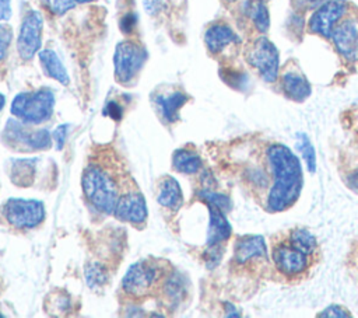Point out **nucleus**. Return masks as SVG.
I'll list each match as a JSON object with an SVG mask.
<instances>
[{"mask_svg":"<svg viewBox=\"0 0 358 318\" xmlns=\"http://www.w3.org/2000/svg\"><path fill=\"white\" fill-rule=\"evenodd\" d=\"M274 182L267 199L268 212H284L291 207L302 191V168L298 157L284 144H271L267 148Z\"/></svg>","mask_w":358,"mask_h":318,"instance_id":"nucleus-1","label":"nucleus"},{"mask_svg":"<svg viewBox=\"0 0 358 318\" xmlns=\"http://www.w3.org/2000/svg\"><path fill=\"white\" fill-rule=\"evenodd\" d=\"M83 191L88 202L102 213L115 212L120 196L119 182L115 172L102 164H90L83 174Z\"/></svg>","mask_w":358,"mask_h":318,"instance_id":"nucleus-2","label":"nucleus"},{"mask_svg":"<svg viewBox=\"0 0 358 318\" xmlns=\"http://www.w3.org/2000/svg\"><path fill=\"white\" fill-rule=\"evenodd\" d=\"M55 95L49 90L20 92L11 102V113L25 123H42L52 116Z\"/></svg>","mask_w":358,"mask_h":318,"instance_id":"nucleus-3","label":"nucleus"},{"mask_svg":"<svg viewBox=\"0 0 358 318\" xmlns=\"http://www.w3.org/2000/svg\"><path fill=\"white\" fill-rule=\"evenodd\" d=\"M245 57L266 83H275L278 80L280 53L275 45L268 38H256L246 49Z\"/></svg>","mask_w":358,"mask_h":318,"instance_id":"nucleus-4","label":"nucleus"},{"mask_svg":"<svg viewBox=\"0 0 358 318\" xmlns=\"http://www.w3.org/2000/svg\"><path fill=\"white\" fill-rule=\"evenodd\" d=\"M147 60V50L137 42L122 41L115 48V77L122 84H129Z\"/></svg>","mask_w":358,"mask_h":318,"instance_id":"nucleus-5","label":"nucleus"},{"mask_svg":"<svg viewBox=\"0 0 358 318\" xmlns=\"http://www.w3.org/2000/svg\"><path fill=\"white\" fill-rule=\"evenodd\" d=\"M350 4L347 0H326L316 7L308 21L312 34L330 39L334 27L348 14Z\"/></svg>","mask_w":358,"mask_h":318,"instance_id":"nucleus-6","label":"nucleus"},{"mask_svg":"<svg viewBox=\"0 0 358 318\" xmlns=\"http://www.w3.org/2000/svg\"><path fill=\"white\" fill-rule=\"evenodd\" d=\"M4 216L10 226L18 230L36 227L45 216L43 205L32 199L11 198L4 205Z\"/></svg>","mask_w":358,"mask_h":318,"instance_id":"nucleus-7","label":"nucleus"},{"mask_svg":"<svg viewBox=\"0 0 358 318\" xmlns=\"http://www.w3.org/2000/svg\"><path fill=\"white\" fill-rule=\"evenodd\" d=\"M159 279V269L157 265L141 261L129 268L126 272L122 287L123 290L131 296V297H144L151 293V290L155 287V283Z\"/></svg>","mask_w":358,"mask_h":318,"instance_id":"nucleus-8","label":"nucleus"},{"mask_svg":"<svg viewBox=\"0 0 358 318\" xmlns=\"http://www.w3.org/2000/svg\"><path fill=\"white\" fill-rule=\"evenodd\" d=\"M42 25L43 21L39 11L31 10L25 14L17 38V50L21 59L29 60L38 53L41 48Z\"/></svg>","mask_w":358,"mask_h":318,"instance_id":"nucleus-9","label":"nucleus"},{"mask_svg":"<svg viewBox=\"0 0 358 318\" xmlns=\"http://www.w3.org/2000/svg\"><path fill=\"white\" fill-rule=\"evenodd\" d=\"M338 55L347 62L358 60V17L345 15L330 36Z\"/></svg>","mask_w":358,"mask_h":318,"instance_id":"nucleus-10","label":"nucleus"},{"mask_svg":"<svg viewBox=\"0 0 358 318\" xmlns=\"http://www.w3.org/2000/svg\"><path fill=\"white\" fill-rule=\"evenodd\" d=\"M113 213L116 219L126 223L140 224L145 221L147 206L144 196L138 191H126L120 193Z\"/></svg>","mask_w":358,"mask_h":318,"instance_id":"nucleus-11","label":"nucleus"},{"mask_svg":"<svg viewBox=\"0 0 358 318\" xmlns=\"http://www.w3.org/2000/svg\"><path fill=\"white\" fill-rule=\"evenodd\" d=\"M273 261L280 272L287 276L302 273L308 266V255L291 244H281L273 249Z\"/></svg>","mask_w":358,"mask_h":318,"instance_id":"nucleus-12","label":"nucleus"},{"mask_svg":"<svg viewBox=\"0 0 358 318\" xmlns=\"http://www.w3.org/2000/svg\"><path fill=\"white\" fill-rule=\"evenodd\" d=\"M204 42L210 53L218 55L229 45L239 43V36L229 25L224 22H215L207 28L204 34Z\"/></svg>","mask_w":358,"mask_h":318,"instance_id":"nucleus-13","label":"nucleus"},{"mask_svg":"<svg viewBox=\"0 0 358 318\" xmlns=\"http://www.w3.org/2000/svg\"><path fill=\"white\" fill-rule=\"evenodd\" d=\"M280 85L285 97L292 101H305L310 95L308 78L298 70H287L280 76Z\"/></svg>","mask_w":358,"mask_h":318,"instance_id":"nucleus-14","label":"nucleus"},{"mask_svg":"<svg viewBox=\"0 0 358 318\" xmlns=\"http://www.w3.org/2000/svg\"><path fill=\"white\" fill-rule=\"evenodd\" d=\"M234 254L238 263H245L255 258H266V242L262 235H245L236 241Z\"/></svg>","mask_w":358,"mask_h":318,"instance_id":"nucleus-15","label":"nucleus"},{"mask_svg":"<svg viewBox=\"0 0 358 318\" xmlns=\"http://www.w3.org/2000/svg\"><path fill=\"white\" fill-rule=\"evenodd\" d=\"M7 134L14 139L18 144H25L28 148H48L50 146V136L46 130H25L18 123L10 122L8 127L4 130Z\"/></svg>","mask_w":358,"mask_h":318,"instance_id":"nucleus-16","label":"nucleus"},{"mask_svg":"<svg viewBox=\"0 0 358 318\" xmlns=\"http://www.w3.org/2000/svg\"><path fill=\"white\" fill-rule=\"evenodd\" d=\"M210 210V223H208V231H207V245L214 247L222 241H225L231 235V226L227 221L224 212L208 203Z\"/></svg>","mask_w":358,"mask_h":318,"instance_id":"nucleus-17","label":"nucleus"},{"mask_svg":"<svg viewBox=\"0 0 358 318\" xmlns=\"http://www.w3.org/2000/svg\"><path fill=\"white\" fill-rule=\"evenodd\" d=\"M39 62L42 64L43 71L53 80L59 81L63 85H67L70 83L69 74L66 67L63 66V63L60 62L59 56L50 50V49H43L39 52Z\"/></svg>","mask_w":358,"mask_h":318,"instance_id":"nucleus-18","label":"nucleus"},{"mask_svg":"<svg viewBox=\"0 0 358 318\" xmlns=\"http://www.w3.org/2000/svg\"><path fill=\"white\" fill-rule=\"evenodd\" d=\"M158 203L169 210H178L183 203V196L176 179L166 177L161 182L158 192Z\"/></svg>","mask_w":358,"mask_h":318,"instance_id":"nucleus-19","label":"nucleus"},{"mask_svg":"<svg viewBox=\"0 0 358 318\" xmlns=\"http://www.w3.org/2000/svg\"><path fill=\"white\" fill-rule=\"evenodd\" d=\"M246 7L255 29L260 34H266L270 28V13L266 0H248Z\"/></svg>","mask_w":358,"mask_h":318,"instance_id":"nucleus-20","label":"nucleus"},{"mask_svg":"<svg viewBox=\"0 0 358 318\" xmlns=\"http://www.w3.org/2000/svg\"><path fill=\"white\" fill-rule=\"evenodd\" d=\"M186 101H187V97L180 91H175L169 95H161L157 98V104L161 108L162 116L168 122H175L178 119L179 109L185 105Z\"/></svg>","mask_w":358,"mask_h":318,"instance_id":"nucleus-21","label":"nucleus"},{"mask_svg":"<svg viewBox=\"0 0 358 318\" xmlns=\"http://www.w3.org/2000/svg\"><path fill=\"white\" fill-rule=\"evenodd\" d=\"M172 164H173V168L179 172L194 174L200 170L201 160L194 151L180 148V150L175 151L173 158H172Z\"/></svg>","mask_w":358,"mask_h":318,"instance_id":"nucleus-22","label":"nucleus"},{"mask_svg":"<svg viewBox=\"0 0 358 318\" xmlns=\"http://www.w3.org/2000/svg\"><path fill=\"white\" fill-rule=\"evenodd\" d=\"M289 244L298 251L310 255L316 248V238L305 228H296L289 234Z\"/></svg>","mask_w":358,"mask_h":318,"instance_id":"nucleus-23","label":"nucleus"},{"mask_svg":"<svg viewBox=\"0 0 358 318\" xmlns=\"http://www.w3.org/2000/svg\"><path fill=\"white\" fill-rule=\"evenodd\" d=\"M296 137H298V143H296V144H298V148L301 150V153H302V155H303V160H305V163H306L309 171L313 172L315 168H316V160H315V150H313V146L310 144V141H309V139H308L306 134L298 133Z\"/></svg>","mask_w":358,"mask_h":318,"instance_id":"nucleus-24","label":"nucleus"},{"mask_svg":"<svg viewBox=\"0 0 358 318\" xmlns=\"http://www.w3.org/2000/svg\"><path fill=\"white\" fill-rule=\"evenodd\" d=\"M41 1L50 13L56 15H63L64 13L76 7L74 0H41Z\"/></svg>","mask_w":358,"mask_h":318,"instance_id":"nucleus-25","label":"nucleus"},{"mask_svg":"<svg viewBox=\"0 0 358 318\" xmlns=\"http://www.w3.org/2000/svg\"><path fill=\"white\" fill-rule=\"evenodd\" d=\"M200 196L203 199L207 200V203H211L217 207H220L222 212L228 210L229 209V199L221 193H217V192H210V191H203L200 193Z\"/></svg>","mask_w":358,"mask_h":318,"instance_id":"nucleus-26","label":"nucleus"},{"mask_svg":"<svg viewBox=\"0 0 358 318\" xmlns=\"http://www.w3.org/2000/svg\"><path fill=\"white\" fill-rule=\"evenodd\" d=\"M11 39H13L11 28L6 24H0V60L4 59L7 49L11 43Z\"/></svg>","mask_w":358,"mask_h":318,"instance_id":"nucleus-27","label":"nucleus"},{"mask_svg":"<svg viewBox=\"0 0 358 318\" xmlns=\"http://www.w3.org/2000/svg\"><path fill=\"white\" fill-rule=\"evenodd\" d=\"M87 282L91 287H98L105 282V273L99 266H90L87 270Z\"/></svg>","mask_w":358,"mask_h":318,"instance_id":"nucleus-28","label":"nucleus"},{"mask_svg":"<svg viewBox=\"0 0 358 318\" xmlns=\"http://www.w3.org/2000/svg\"><path fill=\"white\" fill-rule=\"evenodd\" d=\"M136 25H137V15L134 13L124 14L119 21V27L123 34H131L134 31Z\"/></svg>","mask_w":358,"mask_h":318,"instance_id":"nucleus-29","label":"nucleus"},{"mask_svg":"<svg viewBox=\"0 0 358 318\" xmlns=\"http://www.w3.org/2000/svg\"><path fill=\"white\" fill-rule=\"evenodd\" d=\"M103 113L108 115V116H110V118L115 119V120H119V119L122 118V108H120V105H119L117 102L109 101V102L106 104V106H105Z\"/></svg>","mask_w":358,"mask_h":318,"instance_id":"nucleus-30","label":"nucleus"},{"mask_svg":"<svg viewBox=\"0 0 358 318\" xmlns=\"http://www.w3.org/2000/svg\"><path fill=\"white\" fill-rule=\"evenodd\" d=\"M67 129H69V125L64 123L62 126H59L55 132H53V139L56 141V147L57 148H62V146L64 144V140H66V136H67Z\"/></svg>","mask_w":358,"mask_h":318,"instance_id":"nucleus-31","label":"nucleus"},{"mask_svg":"<svg viewBox=\"0 0 358 318\" xmlns=\"http://www.w3.org/2000/svg\"><path fill=\"white\" fill-rule=\"evenodd\" d=\"M320 315L322 317H347L350 314L338 305H331V307H327Z\"/></svg>","mask_w":358,"mask_h":318,"instance_id":"nucleus-32","label":"nucleus"},{"mask_svg":"<svg viewBox=\"0 0 358 318\" xmlns=\"http://www.w3.org/2000/svg\"><path fill=\"white\" fill-rule=\"evenodd\" d=\"M11 17V0H0V21H7Z\"/></svg>","mask_w":358,"mask_h":318,"instance_id":"nucleus-33","label":"nucleus"},{"mask_svg":"<svg viewBox=\"0 0 358 318\" xmlns=\"http://www.w3.org/2000/svg\"><path fill=\"white\" fill-rule=\"evenodd\" d=\"M298 8H316L326 0H294Z\"/></svg>","mask_w":358,"mask_h":318,"instance_id":"nucleus-34","label":"nucleus"},{"mask_svg":"<svg viewBox=\"0 0 358 318\" xmlns=\"http://www.w3.org/2000/svg\"><path fill=\"white\" fill-rule=\"evenodd\" d=\"M348 185H350L351 189H354V191L358 192V171L348 177Z\"/></svg>","mask_w":358,"mask_h":318,"instance_id":"nucleus-35","label":"nucleus"},{"mask_svg":"<svg viewBox=\"0 0 358 318\" xmlns=\"http://www.w3.org/2000/svg\"><path fill=\"white\" fill-rule=\"evenodd\" d=\"M4 104H6V98H4V95H3V94H0V111L3 109Z\"/></svg>","mask_w":358,"mask_h":318,"instance_id":"nucleus-36","label":"nucleus"},{"mask_svg":"<svg viewBox=\"0 0 358 318\" xmlns=\"http://www.w3.org/2000/svg\"><path fill=\"white\" fill-rule=\"evenodd\" d=\"M74 1H76V4H77V3H81V4H83V3H91V1H94V0H74Z\"/></svg>","mask_w":358,"mask_h":318,"instance_id":"nucleus-37","label":"nucleus"},{"mask_svg":"<svg viewBox=\"0 0 358 318\" xmlns=\"http://www.w3.org/2000/svg\"><path fill=\"white\" fill-rule=\"evenodd\" d=\"M222 1H225V3H235L236 0H222Z\"/></svg>","mask_w":358,"mask_h":318,"instance_id":"nucleus-38","label":"nucleus"}]
</instances>
